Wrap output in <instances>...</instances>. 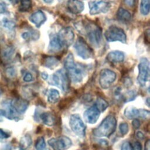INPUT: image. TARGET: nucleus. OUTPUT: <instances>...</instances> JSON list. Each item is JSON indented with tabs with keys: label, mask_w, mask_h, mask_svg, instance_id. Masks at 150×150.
Listing matches in <instances>:
<instances>
[{
	"label": "nucleus",
	"mask_w": 150,
	"mask_h": 150,
	"mask_svg": "<svg viewBox=\"0 0 150 150\" xmlns=\"http://www.w3.org/2000/svg\"><path fill=\"white\" fill-rule=\"evenodd\" d=\"M84 30L90 43L96 47H99L102 42L101 29L94 23H87L84 26Z\"/></svg>",
	"instance_id": "obj_3"
},
{
	"label": "nucleus",
	"mask_w": 150,
	"mask_h": 150,
	"mask_svg": "<svg viewBox=\"0 0 150 150\" xmlns=\"http://www.w3.org/2000/svg\"><path fill=\"white\" fill-rule=\"evenodd\" d=\"M11 104L19 114L24 113L28 107V102L22 98H15L11 101Z\"/></svg>",
	"instance_id": "obj_15"
},
{
	"label": "nucleus",
	"mask_w": 150,
	"mask_h": 150,
	"mask_svg": "<svg viewBox=\"0 0 150 150\" xmlns=\"http://www.w3.org/2000/svg\"><path fill=\"white\" fill-rule=\"evenodd\" d=\"M46 142L43 137L39 138L35 144L36 150H46Z\"/></svg>",
	"instance_id": "obj_30"
},
{
	"label": "nucleus",
	"mask_w": 150,
	"mask_h": 150,
	"mask_svg": "<svg viewBox=\"0 0 150 150\" xmlns=\"http://www.w3.org/2000/svg\"><path fill=\"white\" fill-rule=\"evenodd\" d=\"M48 144L54 150H66L71 146L72 142L67 137L60 136L50 139Z\"/></svg>",
	"instance_id": "obj_11"
},
{
	"label": "nucleus",
	"mask_w": 150,
	"mask_h": 150,
	"mask_svg": "<svg viewBox=\"0 0 150 150\" xmlns=\"http://www.w3.org/2000/svg\"><path fill=\"white\" fill-rule=\"evenodd\" d=\"M141 144L139 142H135L134 144L133 148H132V150H141Z\"/></svg>",
	"instance_id": "obj_39"
},
{
	"label": "nucleus",
	"mask_w": 150,
	"mask_h": 150,
	"mask_svg": "<svg viewBox=\"0 0 150 150\" xmlns=\"http://www.w3.org/2000/svg\"><path fill=\"white\" fill-rule=\"evenodd\" d=\"M29 20L38 28L46 21V17L42 11H38L30 16Z\"/></svg>",
	"instance_id": "obj_17"
},
{
	"label": "nucleus",
	"mask_w": 150,
	"mask_h": 150,
	"mask_svg": "<svg viewBox=\"0 0 150 150\" xmlns=\"http://www.w3.org/2000/svg\"><path fill=\"white\" fill-rule=\"evenodd\" d=\"M115 79L116 73L114 71L107 69H103L100 73V85L103 88L107 89L114 82Z\"/></svg>",
	"instance_id": "obj_9"
},
{
	"label": "nucleus",
	"mask_w": 150,
	"mask_h": 150,
	"mask_svg": "<svg viewBox=\"0 0 150 150\" xmlns=\"http://www.w3.org/2000/svg\"><path fill=\"white\" fill-rule=\"evenodd\" d=\"M117 121L111 115H108L101 122L100 125L93 130V134L96 137H110L115 130Z\"/></svg>",
	"instance_id": "obj_2"
},
{
	"label": "nucleus",
	"mask_w": 150,
	"mask_h": 150,
	"mask_svg": "<svg viewBox=\"0 0 150 150\" xmlns=\"http://www.w3.org/2000/svg\"><path fill=\"white\" fill-rule=\"evenodd\" d=\"M47 100L50 103L54 104L58 101L60 98V94L57 90L52 88L47 91Z\"/></svg>",
	"instance_id": "obj_25"
},
{
	"label": "nucleus",
	"mask_w": 150,
	"mask_h": 150,
	"mask_svg": "<svg viewBox=\"0 0 150 150\" xmlns=\"http://www.w3.org/2000/svg\"><path fill=\"white\" fill-rule=\"evenodd\" d=\"M32 6L31 0H21L19 11L21 12H26L29 10Z\"/></svg>",
	"instance_id": "obj_29"
},
{
	"label": "nucleus",
	"mask_w": 150,
	"mask_h": 150,
	"mask_svg": "<svg viewBox=\"0 0 150 150\" xmlns=\"http://www.w3.org/2000/svg\"><path fill=\"white\" fill-rule=\"evenodd\" d=\"M139 117L144 119H147L149 118V111L146 110H139Z\"/></svg>",
	"instance_id": "obj_33"
},
{
	"label": "nucleus",
	"mask_w": 150,
	"mask_h": 150,
	"mask_svg": "<svg viewBox=\"0 0 150 150\" xmlns=\"http://www.w3.org/2000/svg\"><path fill=\"white\" fill-rule=\"evenodd\" d=\"M57 36L62 46L69 47L73 42L74 34L71 28L67 27L62 29Z\"/></svg>",
	"instance_id": "obj_12"
},
{
	"label": "nucleus",
	"mask_w": 150,
	"mask_h": 150,
	"mask_svg": "<svg viewBox=\"0 0 150 150\" xmlns=\"http://www.w3.org/2000/svg\"><path fill=\"white\" fill-rule=\"evenodd\" d=\"M138 81L141 86H145L148 80L149 74V62L146 58L142 57L140 59L138 64Z\"/></svg>",
	"instance_id": "obj_8"
},
{
	"label": "nucleus",
	"mask_w": 150,
	"mask_h": 150,
	"mask_svg": "<svg viewBox=\"0 0 150 150\" xmlns=\"http://www.w3.org/2000/svg\"><path fill=\"white\" fill-rule=\"evenodd\" d=\"M43 1H44L45 3L46 4H50L53 2V0H42Z\"/></svg>",
	"instance_id": "obj_44"
},
{
	"label": "nucleus",
	"mask_w": 150,
	"mask_h": 150,
	"mask_svg": "<svg viewBox=\"0 0 150 150\" xmlns=\"http://www.w3.org/2000/svg\"><path fill=\"white\" fill-rule=\"evenodd\" d=\"M52 83L63 91H67L69 88V80L66 73L63 70L56 71L52 77Z\"/></svg>",
	"instance_id": "obj_5"
},
{
	"label": "nucleus",
	"mask_w": 150,
	"mask_h": 150,
	"mask_svg": "<svg viewBox=\"0 0 150 150\" xmlns=\"http://www.w3.org/2000/svg\"><path fill=\"white\" fill-rule=\"evenodd\" d=\"M6 73L8 74V76H11V77H13L15 76L16 73H15V70L14 69L11 67V68H8L6 70Z\"/></svg>",
	"instance_id": "obj_37"
},
{
	"label": "nucleus",
	"mask_w": 150,
	"mask_h": 150,
	"mask_svg": "<svg viewBox=\"0 0 150 150\" xmlns=\"http://www.w3.org/2000/svg\"><path fill=\"white\" fill-rule=\"evenodd\" d=\"M124 1L127 5L130 7L133 6L135 4V0H124Z\"/></svg>",
	"instance_id": "obj_40"
},
{
	"label": "nucleus",
	"mask_w": 150,
	"mask_h": 150,
	"mask_svg": "<svg viewBox=\"0 0 150 150\" xmlns=\"http://www.w3.org/2000/svg\"><path fill=\"white\" fill-rule=\"evenodd\" d=\"M119 128L122 135H125L126 134H127L129 129L128 125L126 122L121 123L119 126Z\"/></svg>",
	"instance_id": "obj_32"
},
{
	"label": "nucleus",
	"mask_w": 150,
	"mask_h": 150,
	"mask_svg": "<svg viewBox=\"0 0 150 150\" xmlns=\"http://www.w3.org/2000/svg\"><path fill=\"white\" fill-rule=\"evenodd\" d=\"M74 49L77 54L84 59L91 57L93 56V51L84 39L79 37L74 45Z\"/></svg>",
	"instance_id": "obj_6"
},
{
	"label": "nucleus",
	"mask_w": 150,
	"mask_h": 150,
	"mask_svg": "<svg viewBox=\"0 0 150 150\" xmlns=\"http://www.w3.org/2000/svg\"><path fill=\"white\" fill-rule=\"evenodd\" d=\"M94 105L99 110L100 112L104 111L108 107V103L103 98H98L96 101Z\"/></svg>",
	"instance_id": "obj_27"
},
{
	"label": "nucleus",
	"mask_w": 150,
	"mask_h": 150,
	"mask_svg": "<svg viewBox=\"0 0 150 150\" xmlns=\"http://www.w3.org/2000/svg\"><path fill=\"white\" fill-rule=\"evenodd\" d=\"M67 6L69 11L74 14L80 13L84 9V4L80 0H69Z\"/></svg>",
	"instance_id": "obj_16"
},
{
	"label": "nucleus",
	"mask_w": 150,
	"mask_h": 150,
	"mask_svg": "<svg viewBox=\"0 0 150 150\" xmlns=\"http://www.w3.org/2000/svg\"><path fill=\"white\" fill-rule=\"evenodd\" d=\"M9 2H10L11 4H13V5H15V4H18L21 0H9Z\"/></svg>",
	"instance_id": "obj_43"
},
{
	"label": "nucleus",
	"mask_w": 150,
	"mask_h": 150,
	"mask_svg": "<svg viewBox=\"0 0 150 150\" xmlns=\"http://www.w3.org/2000/svg\"><path fill=\"white\" fill-rule=\"evenodd\" d=\"M136 137L139 139H143L144 138V134L141 131H137L136 133Z\"/></svg>",
	"instance_id": "obj_41"
},
{
	"label": "nucleus",
	"mask_w": 150,
	"mask_h": 150,
	"mask_svg": "<svg viewBox=\"0 0 150 150\" xmlns=\"http://www.w3.org/2000/svg\"><path fill=\"white\" fill-rule=\"evenodd\" d=\"M121 150H132L131 144L128 141L124 142L121 146Z\"/></svg>",
	"instance_id": "obj_34"
},
{
	"label": "nucleus",
	"mask_w": 150,
	"mask_h": 150,
	"mask_svg": "<svg viewBox=\"0 0 150 150\" xmlns=\"http://www.w3.org/2000/svg\"><path fill=\"white\" fill-rule=\"evenodd\" d=\"M43 64L48 68L53 69L59 63V60L55 57L53 56H47L43 58Z\"/></svg>",
	"instance_id": "obj_23"
},
{
	"label": "nucleus",
	"mask_w": 150,
	"mask_h": 150,
	"mask_svg": "<svg viewBox=\"0 0 150 150\" xmlns=\"http://www.w3.org/2000/svg\"><path fill=\"white\" fill-rule=\"evenodd\" d=\"M31 144H32L31 137L29 135H26L23 136L21 138V139L20 141V143H19V146H20L21 149L25 150V149H27L28 147L30 146Z\"/></svg>",
	"instance_id": "obj_26"
},
{
	"label": "nucleus",
	"mask_w": 150,
	"mask_h": 150,
	"mask_svg": "<svg viewBox=\"0 0 150 150\" xmlns=\"http://www.w3.org/2000/svg\"><path fill=\"white\" fill-rule=\"evenodd\" d=\"M106 59L111 63H119L124 60V54L120 51H112L108 53Z\"/></svg>",
	"instance_id": "obj_19"
},
{
	"label": "nucleus",
	"mask_w": 150,
	"mask_h": 150,
	"mask_svg": "<svg viewBox=\"0 0 150 150\" xmlns=\"http://www.w3.org/2000/svg\"><path fill=\"white\" fill-rule=\"evenodd\" d=\"M15 27V23L10 15L6 13H0V28L8 32H12Z\"/></svg>",
	"instance_id": "obj_13"
},
{
	"label": "nucleus",
	"mask_w": 150,
	"mask_h": 150,
	"mask_svg": "<svg viewBox=\"0 0 150 150\" xmlns=\"http://www.w3.org/2000/svg\"><path fill=\"white\" fill-rule=\"evenodd\" d=\"M70 127L72 131L80 137H83L86 134V125L78 114H73L70 116L69 121Z\"/></svg>",
	"instance_id": "obj_7"
},
{
	"label": "nucleus",
	"mask_w": 150,
	"mask_h": 150,
	"mask_svg": "<svg viewBox=\"0 0 150 150\" xmlns=\"http://www.w3.org/2000/svg\"><path fill=\"white\" fill-rule=\"evenodd\" d=\"M4 115L10 120H16L19 117V113L14 109L11 104V101H6L4 104Z\"/></svg>",
	"instance_id": "obj_18"
},
{
	"label": "nucleus",
	"mask_w": 150,
	"mask_h": 150,
	"mask_svg": "<svg viewBox=\"0 0 150 150\" xmlns=\"http://www.w3.org/2000/svg\"><path fill=\"white\" fill-rule=\"evenodd\" d=\"M132 125L135 129H138L140 127V122L138 119L134 118L132 121Z\"/></svg>",
	"instance_id": "obj_38"
},
{
	"label": "nucleus",
	"mask_w": 150,
	"mask_h": 150,
	"mask_svg": "<svg viewBox=\"0 0 150 150\" xmlns=\"http://www.w3.org/2000/svg\"><path fill=\"white\" fill-rule=\"evenodd\" d=\"M104 36L108 42L120 41L125 43L127 40V36L124 31L116 26H110L105 32Z\"/></svg>",
	"instance_id": "obj_4"
},
{
	"label": "nucleus",
	"mask_w": 150,
	"mask_h": 150,
	"mask_svg": "<svg viewBox=\"0 0 150 150\" xmlns=\"http://www.w3.org/2000/svg\"><path fill=\"white\" fill-rule=\"evenodd\" d=\"M149 140L148 139L146 141V142H145V150H149L150 148H149Z\"/></svg>",
	"instance_id": "obj_42"
},
{
	"label": "nucleus",
	"mask_w": 150,
	"mask_h": 150,
	"mask_svg": "<svg viewBox=\"0 0 150 150\" xmlns=\"http://www.w3.org/2000/svg\"><path fill=\"white\" fill-rule=\"evenodd\" d=\"M21 150H22V149H21Z\"/></svg>",
	"instance_id": "obj_45"
},
{
	"label": "nucleus",
	"mask_w": 150,
	"mask_h": 150,
	"mask_svg": "<svg viewBox=\"0 0 150 150\" xmlns=\"http://www.w3.org/2000/svg\"><path fill=\"white\" fill-rule=\"evenodd\" d=\"M64 64L71 80L75 83H80L86 76V69L83 66L74 62L73 56L69 53L64 59Z\"/></svg>",
	"instance_id": "obj_1"
},
{
	"label": "nucleus",
	"mask_w": 150,
	"mask_h": 150,
	"mask_svg": "<svg viewBox=\"0 0 150 150\" xmlns=\"http://www.w3.org/2000/svg\"><path fill=\"white\" fill-rule=\"evenodd\" d=\"M100 112L94 105L86 110L84 112L85 121L90 124H94L97 122L100 116Z\"/></svg>",
	"instance_id": "obj_14"
},
{
	"label": "nucleus",
	"mask_w": 150,
	"mask_h": 150,
	"mask_svg": "<svg viewBox=\"0 0 150 150\" xmlns=\"http://www.w3.org/2000/svg\"><path fill=\"white\" fill-rule=\"evenodd\" d=\"M117 17L118 20L122 22H128L131 19V13L126 9L120 8L117 12Z\"/></svg>",
	"instance_id": "obj_24"
},
{
	"label": "nucleus",
	"mask_w": 150,
	"mask_h": 150,
	"mask_svg": "<svg viewBox=\"0 0 150 150\" xmlns=\"http://www.w3.org/2000/svg\"><path fill=\"white\" fill-rule=\"evenodd\" d=\"M9 137V135L7 132L4 131L2 129H0V139H5L8 138Z\"/></svg>",
	"instance_id": "obj_36"
},
{
	"label": "nucleus",
	"mask_w": 150,
	"mask_h": 150,
	"mask_svg": "<svg viewBox=\"0 0 150 150\" xmlns=\"http://www.w3.org/2000/svg\"><path fill=\"white\" fill-rule=\"evenodd\" d=\"M110 6L109 2L103 0H96L88 2L89 12L92 15L105 13L109 11Z\"/></svg>",
	"instance_id": "obj_10"
},
{
	"label": "nucleus",
	"mask_w": 150,
	"mask_h": 150,
	"mask_svg": "<svg viewBox=\"0 0 150 150\" xmlns=\"http://www.w3.org/2000/svg\"><path fill=\"white\" fill-rule=\"evenodd\" d=\"M124 115L129 120L134 119L137 117H139V110L134 107L129 106L125 109Z\"/></svg>",
	"instance_id": "obj_22"
},
{
	"label": "nucleus",
	"mask_w": 150,
	"mask_h": 150,
	"mask_svg": "<svg viewBox=\"0 0 150 150\" xmlns=\"http://www.w3.org/2000/svg\"><path fill=\"white\" fill-rule=\"evenodd\" d=\"M62 46L57 38V36H55V37H53L49 43V52H52V53H54V52H57L58 51H59L61 48H62Z\"/></svg>",
	"instance_id": "obj_21"
},
{
	"label": "nucleus",
	"mask_w": 150,
	"mask_h": 150,
	"mask_svg": "<svg viewBox=\"0 0 150 150\" xmlns=\"http://www.w3.org/2000/svg\"><path fill=\"white\" fill-rule=\"evenodd\" d=\"M150 0H141L140 12L143 15H146L149 12Z\"/></svg>",
	"instance_id": "obj_28"
},
{
	"label": "nucleus",
	"mask_w": 150,
	"mask_h": 150,
	"mask_svg": "<svg viewBox=\"0 0 150 150\" xmlns=\"http://www.w3.org/2000/svg\"><path fill=\"white\" fill-rule=\"evenodd\" d=\"M13 53H14V50L11 47L6 48L2 52V57L6 60H8L12 57Z\"/></svg>",
	"instance_id": "obj_31"
},
{
	"label": "nucleus",
	"mask_w": 150,
	"mask_h": 150,
	"mask_svg": "<svg viewBox=\"0 0 150 150\" xmlns=\"http://www.w3.org/2000/svg\"><path fill=\"white\" fill-rule=\"evenodd\" d=\"M32 80H33L32 75L29 72L26 73L23 76V80L26 82H30L32 81Z\"/></svg>",
	"instance_id": "obj_35"
},
{
	"label": "nucleus",
	"mask_w": 150,
	"mask_h": 150,
	"mask_svg": "<svg viewBox=\"0 0 150 150\" xmlns=\"http://www.w3.org/2000/svg\"><path fill=\"white\" fill-rule=\"evenodd\" d=\"M43 124L48 126H53L56 122V118L54 115L50 112H45L39 115Z\"/></svg>",
	"instance_id": "obj_20"
}]
</instances>
